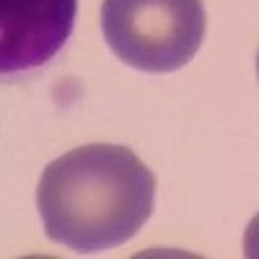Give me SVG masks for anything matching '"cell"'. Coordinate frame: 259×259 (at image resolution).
Masks as SVG:
<instances>
[{
	"instance_id": "3957f363",
	"label": "cell",
	"mask_w": 259,
	"mask_h": 259,
	"mask_svg": "<svg viewBox=\"0 0 259 259\" xmlns=\"http://www.w3.org/2000/svg\"><path fill=\"white\" fill-rule=\"evenodd\" d=\"M78 0H0V78L29 75L68 45Z\"/></svg>"
},
{
	"instance_id": "7a4b0ae2",
	"label": "cell",
	"mask_w": 259,
	"mask_h": 259,
	"mask_svg": "<svg viewBox=\"0 0 259 259\" xmlns=\"http://www.w3.org/2000/svg\"><path fill=\"white\" fill-rule=\"evenodd\" d=\"M207 16L202 0H104L109 50L135 70L174 73L197 55Z\"/></svg>"
},
{
	"instance_id": "6da1fadb",
	"label": "cell",
	"mask_w": 259,
	"mask_h": 259,
	"mask_svg": "<svg viewBox=\"0 0 259 259\" xmlns=\"http://www.w3.org/2000/svg\"><path fill=\"white\" fill-rule=\"evenodd\" d=\"M156 177L133 150L91 143L55 158L36 187L47 239L75 254H99L130 241L153 212Z\"/></svg>"
}]
</instances>
